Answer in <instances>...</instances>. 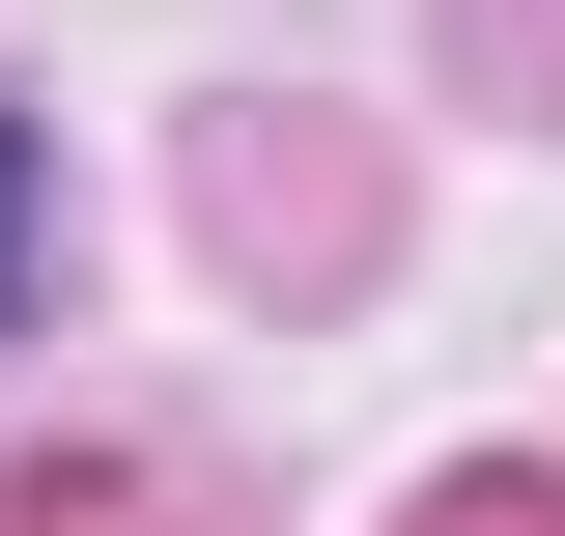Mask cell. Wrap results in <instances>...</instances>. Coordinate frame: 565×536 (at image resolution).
<instances>
[{
    "mask_svg": "<svg viewBox=\"0 0 565 536\" xmlns=\"http://www.w3.org/2000/svg\"><path fill=\"white\" fill-rule=\"evenodd\" d=\"M29 226H57V170H29V114H0V311H29Z\"/></svg>",
    "mask_w": 565,
    "mask_h": 536,
    "instance_id": "cell-1",
    "label": "cell"
}]
</instances>
